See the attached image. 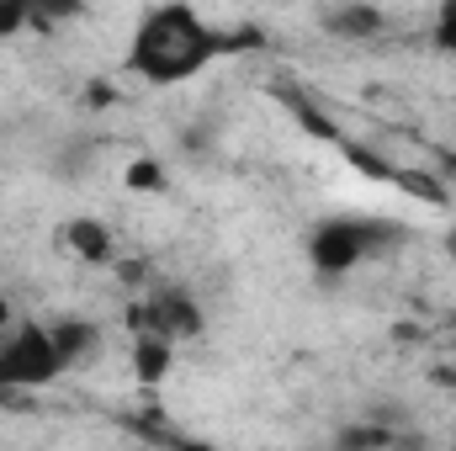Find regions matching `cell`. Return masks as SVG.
I'll list each match as a JSON object with an SVG mask.
<instances>
[{
	"instance_id": "5bb4252c",
	"label": "cell",
	"mask_w": 456,
	"mask_h": 451,
	"mask_svg": "<svg viewBox=\"0 0 456 451\" xmlns=\"http://www.w3.org/2000/svg\"><path fill=\"white\" fill-rule=\"evenodd\" d=\"M27 21H32V5H21V0H0V37H16Z\"/></svg>"
},
{
	"instance_id": "6da1fadb",
	"label": "cell",
	"mask_w": 456,
	"mask_h": 451,
	"mask_svg": "<svg viewBox=\"0 0 456 451\" xmlns=\"http://www.w3.org/2000/svg\"><path fill=\"white\" fill-rule=\"evenodd\" d=\"M218 59V32L191 11V5H165V11H149L138 37H133V53L127 64L143 75V80H159V86H175V80H191L202 64Z\"/></svg>"
},
{
	"instance_id": "ffe728a7",
	"label": "cell",
	"mask_w": 456,
	"mask_h": 451,
	"mask_svg": "<svg viewBox=\"0 0 456 451\" xmlns=\"http://www.w3.org/2000/svg\"><path fill=\"white\" fill-rule=\"evenodd\" d=\"M181 451H202V447H181Z\"/></svg>"
},
{
	"instance_id": "8fae6325",
	"label": "cell",
	"mask_w": 456,
	"mask_h": 451,
	"mask_svg": "<svg viewBox=\"0 0 456 451\" xmlns=\"http://www.w3.org/2000/svg\"><path fill=\"white\" fill-rule=\"evenodd\" d=\"M133 372H138V382H159L170 372V345L165 340H138L133 345Z\"/></svg>"
},
{
	"instance_id": "ba28073f",
	"label": "cell",
	"mask_w": 456,
	"mask_h": 451,
	"mask_svg": "<svg viewBox=\"0 0 456 451\" xmlns=\"http://www.w3.org/2000/svg\"><path fill=\"white\" fill-rule=\"evenodd\" d=\"M393 186L398 192H409V197H419V202H430V208H446V181L441 176H430V170H398L393 165Z\"/></svg>"
},
{
	"instance_id": "3957f363",
	"label": "cell",
	"mask_w": 456,
	"mask_h": 451,
	"mask_svg": "<svg viewBox=\"0 0 456 451\" xmlns=\"http://www.w3.org/2000/svg\"><path fill=\"white\" fill-rule=\"evenodd\" d=\"M127 330L138 340H191L202 335V314L186 292H154V298H133L127 303Z\"/></svg>"
},
{
	"instance_id": "7c38bea8",
	"label": "cell",
	"mask_w": 456,
	"mask_h": 451,
	"mask_svg": "<svg viewBox=\"0 0 456 451\" xmlns=\"http://www.w3.org/2000/svg\"><path fill=\"white\" fill-rule=\"evenodd\" d=\"M345 160H350V170H361L366 181H393V165H387L377 149H366V144H345Z\"/></svg>"
},
{
	"instance_id": "9c48e42d",
	"label": "cell",
	"mask_w": 456,
	"mask_h": 451,
	"mask_svg": "<svg viewBox=\"0 0 456 451\" xmlns=\"http://www.w3.org/2000/svg\"><path fill=\"white\" fill-rule=\"evenodd\" d=\"M398 430L393 425H345L335 436V451H393Z\"/></svg>"
},
{
	"instance_id": "2e32d148",
	"label": "cell",
	"mask_w": 456,
	"mask_h": 451,
	"mask_svg": "<svg viewBox=\"0 0 456 451\" xmlns=\"http://www.w3.org/2000/svg\"><path fill=\"white\" fill-rule=\"evenodd\" d=\"M436 176H441V181H446V176H456V154H441V170H436Z\"/></svg>"
},
{
	"instance_id": "7a4b0ae2",
	"label": "cell",
	"mask_w": 456,
	"mask_h": 451,
	"mask_svg": "<svg viewBox=\"0 0 456 451\" xmlns=\"http://www.w3.org/2000/svg\"><path fill=\"white\" fill-rule=\"evenodd\" d=\"M59 372L64 366H59L53 335L43 324H16V335L5 340V350H0V388H43Z\"/></svg>"
},
{
	"instance_id": "4fadbf2b",
	"label": "cell",
	"mask_w": 456,
	"mask_h": 451,
	"mask_svg": "<svg viewBox=\"0 0 456 451\" xmlns=\"http://www.w3.org/2000/svg\"><path fill=\"white\" fill-rule=\"evenodd\" d=\"M127 186H133V192H159V186H165V170H159L154 160H133V165H127Z\"/></svg>"
},
{
	"instance_id": "52a82bcc",
	"label": "cell",
	"mask_w": 456,
	"mask_h": 451,
	"mask_svg": "<svg viewBox=\"0 0 456 451\" xmlns=\"http://www.w3.org/2000/svg\"><path fill=\"white\" fill-rule=\"evenodd\" d=\"M324 27L335 37H371V32H382V11L377 5H335V11H324Z\"/></svg>"
},
{
	"instance_id": "30bf717a",
	"label": "cell",
	"mask_w": 456,
	"mask_h": 451,
	"mask_svg": "<svg viewBox=\"0 0 456 451\" xmlns=\"http://www.w3.org/2000/svg\"><path fill=\"white\" fill-rule=\"evenodd\" d=\"M281 102H287V107L297 112V122H303V133H314V138H324V144H335V138H340L335 117H330V112H319V107H314V102H308L303 91H281Z\"/></svg>"
},
{
	"instance_id": "277c9868",
	"label": "cell",
	"mask_w": 456,
	"mask_h": 451,
	"mask_svg": "<svg viewBox=\"0 0 456 451\" xmlns=\"http://www.w3.org/2000/svg\"><path fill=\"white\" fill-rule=\"evenodd\" d=\"M308 255H314V266H319L324 276L355 271V266H361V260L371 255V228L355 224V218H335V224H324L319 234H314Z\"/></svg>"
},
{
	"instance_id": "e0dca14e",
	"label": "cell",
	"mask_w": 456,
	"mask_h": 451,
	"mask_svg": "<svg viewBox=\"0 0 456 451\" xmlns=\"http://www.w3.org/2000/svg\"><path fill=\"white\" fill-rule=\"evenodd\" d=\"M446 255H452V260H456V228H452V234H446Z\"/></svg>"
},
{
	"instance_id": "44dd1931",
	"label": "cell",
	"mask_w": 456,
	"mask_h": 451,
	"mask_svg": "<svg viewBox=\"0 0 456 451\" xmlns=\"http://www.w3.org/2000/svg\"><path fill=\"white\" fill-rule=\"evenodd\" d=\"M0 350H5V335H0Z\"/></svg>"
},
{
	"instance_id": "8992f818",
	"label": "cell",
	"mask_w": 456,
	"mask_h": 451,
	"mask_svg": "<svg viewBox=\"0 0 456 451\" xmlns=\"http://www.w3.org/2000/svg\"><path fill=\"white\" fill-rule=\"evenodd\" d=\"M64 239H69V250H75L80 260H91V266H107V260H112V234L96 224V218H75V224L64 228Z\"/></svg>"
},
{
	"instance_id": "ac0fdd59",
	"label": "cell",
	"mask_w": 456,
	"mask_h": 451,
	"mask_svg": "<svg viewBox=\"0 0 456 451\" xmlns=\"http://www.w3.org/2000/svg\"><path fill=\"white\" fill-rule=\"evenodd\" d=\"M5 319H11V308H5V298H0V330H5Z\"/></svg>"
},
{
	"instance_id": "9a60e30c",
	"label": "cell",
	"mask_w": 456,
	"mask_h": 451,
	"mask_svg": "<svg viewBox=\"0 0 456 451\" xmlns=\"http://www.w3.org/2000/svg\"><path fill=\"white\" fill-rule=\"evenodd\" d=\"M436 43H441L446 53H456V5L441 11V21H436Z\"/></svg>"
},
{
	"instance_id": "7402d4cb",
	"label": "cell",
	"mask_w": 456,
	"mask_h": 451,
	"mask_svg": "<svg viewBox=\"0 0 456 451\" xmlns=\"http://www.w3.org/2000/svg\"><path fill=\"white\" fill-rule=\"evenodd\" d=\"M143 451H149V447H143Z\"/></svg>"
},
{
	"instance_id": "5b68a950",
	"label": "cell",
	"mask_w": 456,
	"mask_h": 451,
	"mask_svg": "<svg viewBox=\"0 0 456 451\" xmlns=\"http://www.w3.org/2000/svg\"><path fill=\"white\" fill-rule=\"evenodd\" d=\"M53 350H59V366H75V361H86L91 350H96V324H86V319H59L53 330Z\"/></svg>"
},
{
	"instance_id": "d6986e66",
	"label": "cell",
	"mask_w": 456,
	"mask_h": 451,
	"mask_svg": "<svg viewBox=\"0 0 456 451\" xmlns=\"http://www.w3.org/2000/svg\"><path fill=\"white\" fill-rule=\"evenodd\" d=\"M0 409H5V388H0Z\"/></svg>"
}]
</instances>
